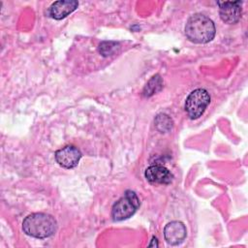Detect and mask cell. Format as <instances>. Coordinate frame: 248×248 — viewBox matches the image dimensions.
<instances>
[{"instance_id": "obj_2", "label": "cell", "mask_w": 248, "mask_h": 248, "mask_svg": "<svg viewBox=\"0 0 248 248\" xmlns=\"http://www.w3.org/2000/svg\"><path fill=\"white\" fill-rule=\"evenodd\" d=\"M57 223L53 216L37 212L25 217L22 222L23 232L36 238H46L52 235L56 231Z\"/></svg>"}, {"instance_id": "obj_6", "label": "cell", "mask_w": 248, "mask_h": 248, "mask_svg": "<svg viewBox=\"0 0 248 248\" xmlns=\"http://www.w3.org/2000/svg\"><path fill=\"white\" fill-rule=\"evenodd\" d=\"M81 158V152L74 145H67L55 152L56 162L63 168H75Z\"/></svg>"}, {"instance_id": "obj_5", "label": "cell", "mask_w": 248, "mask_h": 248, "mask_svg": "<svg viewBox=\"0 0 248 248\" xmlns=\"http://www.w3.org/2000/svg\"><path fill=\"white\" fill-rule=\"evenodd\" d=\"M221 19L228 24L236 23L241 17V1L217 2Z\"/></svg>"}, {"instance_id": "obj_4", "label": "cell", "mask_w": 248, "mask_h": 248, "mask_svg": "<svg viewBox=\"0 0 248 248\" xmlns=\"http://www.w3.org/2000/svg\"><path fill=\"white\" fill-rule=\"evenodd\" d=\"M210 103L209 93L202 88L192 91L185 102V111L191 119H198L202 115Z\"/></svg>"}, {"instance_id": "obj_1", "label": "cell", "mask_w": 248, "mask_h": 248, "mask_svg": "<svg viewBox=\"0 0 248 248\" xmlns=\"http://www.w3.org/2000/svg\"><path fill=\"white\" fill-rule=\"evenodd\" d=\"M216 33L213 21L202 14L191 16L185 25V35L193 43L205 44L210 42Z\"/></svg>"}, {"instance_id": "obj_8", "label": "cell", "mask_w": 248, "mask_h": 248, "mask_svg": "<svg viewBox=\"0 0 248 248\" xmlns=\"http://www.w3.org/2000/svg\"><path fill=\"white\" fill-rule=\"evenodd\" d=\"M144 176L150 183L157 184H170L173 179L171 172L161 165H153L148 167L145 170Z\"/></svg>"}, {"instance_id": "obj_3", "label": "cell", "mask_w": 248, "mask_h": 248, "mask_svg": "<svg viewBox=\"0 0 248 248\" xmlns=\"http://www.w3.org/2000/svg\"><path fill=\"white\" fill-rule=\"evenodd\" d=\"M140 199L137 194L131 190H127L122 198H120L112 206L111 216L114 221H122L130 218L140 207Z\"/></svg>"}, {"instance_id": "obj_7", "label": "cell", "mask_w": 248, "mask_h": 248, "mask_svg": "<svg viewBox=\"0 0 248 248\" xmlns=\"http://www.w3.org/2000/svg\"><path fill=\"white\" fill-rule=\"evenodd\" d=\"M187 235L185 225L179 221H172L166 225L164 236L166 241L170 245H178L184 241Z\"/></svg>"}, {"instance_id": "obj_11", "label": "cell", "mask_w": 248, "mask_h": 248, "mask_svg": "<svg viewBox=\"0 0 248 248\" xmlns=\"http://www.w3.org/2000/svg\"><path fill=\"white\" fill-rule=\"evenodd\" d=\"M119 49H120V45L117 42L105 41L99 45V52L105 57L116 54L119 51Z\"/></svg>"}, {"instance_id": "obj_13", "label": "cell", "mask_w": 248, "mask_h": 248, "mask_svg": "<svg viewBox=\"0 0 248 248\" xmlns=\"http://www.w3.org/2000/svg\"><path fill=\"white\" fill-rule=\"evenodd\" d=\"M149 246H150V247H152V246H158V243H157V238L153 237V238H152V242H151V243H149Z\"/></svg>"}, {"instance_id": "obj_10", "label": "cell", "mask_w": 248, "mask_h": 248, "mask_svg": "<svg viewBox=\"0 0 248 248\" xmlns=\"http://www.w3.org/2000/svg\"><path fill=\"white\" fill-rule=\"evenodd\" d=\"M163 86V81L162 78H160L159 75H156L154 77L151 78V79L146 83L145 87L143 88L142 94L145 97H150L153 94H155L156 92L160 91L161 88Z\"/></svg>"}, {"instance_id": "obj_9", "label": "cell", "mask_w": 248, "mask_h": 248, "mask_svg": "<svg viewBox=\"0 0 248 248\" xmlns=\"http://www.w3.org/2000/svg\"><path fill=\"white\" fill-rule=\"evenodd\" d=\"M78 6V1L75 0H60L51 4L48 9L49 16L54 19H62L73 13Z\"/></svg>"}, {"instance_id": "obj_12", "label": "cell", "mask_w": 248, "mask_h": 248, "mask_svg": "<svg viewBox=\"0 0 248 248\" xmlns=\"http://www.w3.org/2000/svg\"><path fill=\"white\" fill-rule=\"evenodd\" d=\"M155 126L160 132L165 133L171 129L172 121L167 114H158L155 119Z\"/></svg>"}]
</instances>
